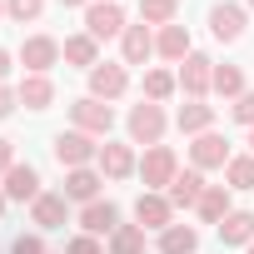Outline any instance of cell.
Wrapping results in <instances>:
<instances>
[{"label": "cell", "instance_id": "2e32d148", "mask_svg": "<svg viewBox=\"0 0 254 254\" xmlns=\"http://www.w3.org/2000/svg\"><path fill=\"white\" fill-rule=\"evenodd\" d=\"M15 95H20V105H25V110H50V100H55V85H50V75H25Z\"/></svg>", "mask_w": 254, "mask_h": 254}, {"label": "cell", "instance_id": "e0dca14e", "mask_svg": "<svg viewBox=\"0 0 254 254\" xmlns=\"http://www.w3.org/2000/svg\"><path fill=\"white\" fill-rule=\"evenodd\" d=\"M130 170H135V150H130V145H100V175L125 180Z\"/></svg>", "mask_w": 254, "mask_h": 254}, {"label": "cell", "instance_id": "44dd1931", "mask_svg": "<svg viewBox=\"0 0 254 254\" xmlns=\"http://www.w3.org/2000/svg\"><path fill=\"white\" fill-rule=\"evenodd\" d=\"M60 55H65L70 65H85V70H95V65H100V60H95V55H100V40H90V35H70V40L60 45Z\"/></svg>", "mask_w": 254, "mask_h": 254}, {"label": "cell", "instance_id": "484cf974", "mask_svg": "<svg viewBox=\"0 0 254 254\" xmlns=\"http://www.w3.org/2000/svg\"><path fill=\"white\" fill-rule=\"evenodd\" d=\"M110 254H145V229L140 224H120L110 234Z\"/></svg>", "mask_w": 254, "mask_h": 254}, {"label": "cell", "instance_id": "277c9868", "mask_svg": "<svg viewBox=\"0 0 254 254\" xmlns=\"http://www.w3.org/2000/svg\"><path fill=\"white\" fill-rule=\"evenodd\" d=\"M130 140L135 145H160V135H165V110L155 105V100H145V105H135L130 110Z\"/></svg>", "mask_w": 254, "mask_h": 254}, {"label": "cell", "instance_id": "4fadbf2b", "mask_svg": "<svg viewBox=\"0 0 254 254\" xmlns=\"http://www.w3.org/2000/svg\"><path fill=\"white\" fill-rule=\"evenodd\" d=\"M120 50H125V65H145V60L155 55V35H150L145 25H125Z\"/></svg>", "mask_w": 254, "mask_h": 254}, {"label": "cell", "instance_id": "603a6c76", "mask_svg": "<svg viewBox=\"0 0 254 254\" xmlns=\"http://www.w3.org/2000/svg\"><path fill=\"white\" fill-rule=\"evenodd\" d=\"M194 244H199V234H194L190 224H170V229H160V254H194Z\"/></svg>", "mask_w": 254, "mask_h": 254}, {"label": "cell", "instance_id": "e575fe53", "mask_svg": "<svg viewBox=\"0 0 254 254\" xmlns=\"http://www.w3.org/2000/svg\"><path fill=\"white\" fill-rule=\"evenodd\" d=\"M15 105H20V95H15L10 85H0V120H5V115H10Z\"/></svg>", "mask_w": 254, "mask_h": 254}, {"label": "cell", "instance_id": "b9f144b4", "mask_svg": "<svg viewBox=\"0 0 254 254\" xmlns=\"http://www.w3.org/2000/svg\"><path fill=\"white\" fill-rule=\"evenodd\" d=\"M249 10H254V0H249Z\"/></svg>", "mask_w": 254, "mask_h": 254}, {"label": "cell", "instance_id": "d6986e66", "mask_svg": "<svg viewBox=\"0 0 254 254\" xmlns=\"http://www.w3.org/2000/svg\"><path fill=\"white\" fill-rule=\"evenodd\" d=\"M155 50L165 55V60H190L194 50H190V30L185 25H165L160 30V40H155Z\"/></svg>", "mask_w": 254, "mask_h": 254}, {"label": "cell", "instance_id": "ffe728a7", "mask_svg": "<svg viewBox=\"0 0 254 254\" xmlns=\"http://www.w3.org/2000/svg\"><path fill=\"white\" fill-rule=\"evenodd\" d=\"M95 194H100V175H95L90 165L65 175V199H85V204H95Z\"/></svg>", "mask_w": 254, "mask_h": 254}, {"label": "cell", "instance_id": "9c48e42d", "mask_svg": "<svg viewBox=\"0 0 254 254\" xmlns=\"http://www.w3.org/2000/svg\"><path fill=\"white\" fill-rule=\"evenodd\" d=\"M0 190H5V199H20V204H25V199L35 204V199L45 194V190H40L35 165H10V175H5V185H0Z\"/></svg>", "mask_w": 254, "mask_h": 254}, {"label": "cell", "instance_id": "f1b7e54d", "mask_svg": "<svg viewBox=\"0 0 254 254\" xmlns=\"http://www.w3.org/2000/svg\"><path fill=\"white\" fill-rule=\"evenodd\" d=\"M175 85H180V80H175L170 70H150V75H145V100H155V105H160L165 95H175Z\"/></svg>", "mask_w": 254, "mask_h": 254}, {"label": "cell", "instance_id": "8d00e7d4", "mask_svg": "<svg viewBox=\"0 0 254 254\" xmlns=\"http://www.w3.org/2000/svg\"><path fill=\"white\" fill-rule=\"evenodd\" d=\"M10 75V50H0V80Z\"/></svg>", "mask_w": 254, "mask_h": 254}, {"label": "cell", "instance_id": "4316f807", "mask_svg": "<svg viewBox=\"0 0 254 254\" xmlns=\"http://www.w3.org/2000/svg\"><path fill=\"white\" fill-rule=\"evenodd\" d=\"M214 90L229 95V100H239L244 95V70L239 65H214Z\"/></svg>", "mask_w": 254, "mask_h": 254}, {"label": "cell", "instance_id": "7402d4cb", "mask_svg": "<svg viewBox=\"0 0 254 254\" xmlns=\"http://www.w3.org/2000/svg\"><path fill=\"white\" fill-rule=\"evenodd\" d=\"M30 214H35L40 229H60V224H65V194H40V199L30 204Z\"/></svg>", "mask_w": 254, "mask_h": 254}, {"label": "cell", "instance_id": "d4e9b609", "mask_svg": "<svg viewBox=\"0 0 254 254\" xmlns=\"http://www.w3.org/2000/svg\"><path fill=\"white\" fill-rule=\"evenodd\" d=\"M194 209H199V219L219 224V219L229 214V185H209V190H204V199H199Z\"/></svg>", "mask_w": 254, "mask_h": 254}, {"label": "cell", "instance_id": "7c38bea8", "mask_svg": "<svg viewBox=\"0 0 254 254\" xmlns=\"http://www.w3.org/2000/svg\"><path fill=\"white\" fill-rule=\"evenodd\" d=\"M125 85H130L125 65H95L90 70V95L95 100H115V95H125Z\"/></svg>", "mask_w": 254, "mask_h": 254}, {"label": "cell", "instance_id": "60d3db41", "mask_svg": "<svg viewBox=\"0 0 254 254\" xmlns=\"http://www.w3.org/2000/svg\"><path fill=\"white\" fill-rule=\"evenodd\" d=\"M249 254H254V239H249Z\"/></svg>", "mask_w": 254, "mask_h": 254}, {"label": "cell", "instance_id": "52a82bcc", "mask_svg": "<svg viewBox=\"0 0 254 254\" xmlns=\"http://www.w3.org/2000/svg\"><path fill=\"white\" fill-rule=\"evenodd\" d=\"M180 85L190 100H204V90H214V60L209 55H190L185 70H180Z\"/></svg>", "mask_w": 254, "mask_h": 254}, {"label": "cell", "instance_id": "cb8c5ba5", "mask_svg": "<svg viewBox=\"0 0 254 254\" xmlns=\"http://www.w3.org/2000/svg\"><path fill=\"white\" fill-rule=\"evenodd\" d=\"M214 125V105H204V100H190L185 110H180V130L185 135H204Z\"/></svg>", "mask_w": 254, "mask_h": 254}, {"label": "cell", "instance_id": "9a60e30c", "mask_svg": "<svg viewBox=\"0 0 254 254\" xmlns=\"http://www.w3.org/2000/svg\"><path fill=\"white\" fill-rule=\"evenodd\" d=\"M80 224H85V234H115V229H120V209H115L110 199H95V204H85Z\"/></svg>", "mask_w": 254, "mask_h": 254}, {"label": "cell", "instance_id": "4dcf8cb0", "mask_svg": "<svg viewBox=\"0 0 254 254\" xmlns=\"http://www.w3.org/2000/svg\"><path fill=\"white\" fill-rule=\"evenodd\" d=\"M5 10H10V20H40V10H45V0H5Z\"/></svg>", "mask_w": 254, "mask_h": 254}, {"label": "cell", "instance_id": "836d02e7", "mask_svg": "<svg viewBox=\"0 0 254 254\" xmlns=\"http://www.w3.org/2000/svg\"><path fill=\"white\" fill-rule=\"evenodd\" d=\"M65 254H100V244H95V234H80V239H70Z\"/></svg>", "mask_w": 254, "mask_h": 254}, {"label": "cell", "instance_id": "ab89813d", "mask_svg": "<svg viewBox=\"0 0 254 254\" xmlns=\"http://www.w3.org/2000/svg\"><path fill=\"white\" fill-rule=\"evenodd\" d=\"M249 150H254V130H249Z\"/></svg>", "mask_w": 254, "mask_h": 254}, {"label": "cell", "instance_id": "30bf717a", "mask_svg": "<svg viewBox=\"0 0 254 254\" xmlns=\"http://www.w3.org/2000/svg\"><path fill=\"white\" fill-rule=\"evenodd\" d=\"M170 214H175V204H170L165 194H155V190H145V194L135 199V219H140V229H170Z\"/></svg>", "mask_w": 254, "mask_h": 254}, {"label": "cell", "instance_id": "83f0119b", "mask_svg": "<svg viewBox=\"0 0 254 254\" xmlns=\"http://www.w3.org/2000/svg\"><path fill=\"white\" fill-rule=\"evenodd\" d=\"M224 180H229V190H254V155L229 160L224 165Z\"/></svg>", "mask_w": 254, "mask_h": 254}, {"label": "cell", "instance_id": "74e56055", "mask_svg": "<svg viewBox=\"0 0 254 254\" xmlns=\"http://www.w3.org/2000/svg\"><path fill=\"white\" fill-rule=\"evenodd\" d=\"M0 214H5V190H0Z\"/></svg>", "mask_w": 254, "mask_h": 254}, {"label": "cell", "instance_id": "5b68a950", "mask_svg": "<svg viewBox=\"0 0 254 254\" xmlns=\"http://www.w3.org/2000/svg\"><path fill=\"white\" fill-rule=\"evenodd\" d=\"M190 160H194V170H224V165H229V145H224V135H214V130L194 135Z\"/></svg>", "mask_w": 254, "mask_h": 254}, {"label": "cell", "instance_id": "ac0fdd59", "mask_svg": "<svg viewBox=\"0 0 254 254\" xmlns=\"http://www.w3.org/2000/svg\"><path fill=\"white\" fill-rule=\"evenodd\" d=\"M219 239H224V244H249V239H254V214H249V209H229V214L219 219Z\"/></svg>", "mask_w": 254, "mask_h": 254}, {"label": "cell", "instance_id": "ba28073f", "mask_svg": "<svg viewBox=\"0 0 254 254\" xmlns=\"http://www.w3.org/2000/svg\"><path fill=\"white\" fill-rule=\"evenodd\" d=\"M140 175H145V185H150V190H170V180L180 175V170H175V150H165V145H150V155H145Z\"/></svg>", "mask_w": 254, "mask_h": 254}, {"label": "cell", "instance_id": "1f68e13d", "mask_svg": "<svg viewBox=\"0 0 254 254\" xmlns=\"http://www.w3.org/2000/svg\"><path fill=\"white\" fill-rule=\"evenodd\" d=\"M234 120H239V125H249V130H254V90H244V95L234 100Z\"/></svg>", "mask_w": 254, "mask_h": 254}, {"label": "cell", "instance_id": "3957f363", "mask_svg": "<svg viewBox=\"0 0 254 254\" xmlns=\"http://www.w3.org/2000/svg\"><path fill=\"white\" fill-rule=\"evenodd\" d=\"M70 120H75V130H85V135H110V130H115V110L100 105L95 95L75 100V105H70Z\"/></svg>", "mask_w": 254, "mask_h": 254}, {"label": "cell", "instance_id": "f35d334b", "mask_svg": "<svg viewBox=\"0 0 254 254\" xmlns=\"http://www.w3.org/2000/svg\"><path fill=\"white\" fill-rule=\"evenodd\" d=\"M60 5H80V0H60Z\"/></svg>", "mask_w": 254, "mask_h": 254}, {"label": "cell", "instance_id": "6da1fadb", "mask_svg": "<svg viewBox=\"0 0 254 254\" xmlns=\"http://www.w3.org/2000/svg\"><path fill=\"white\" fill-rule=\"evenodd\" d=\"M55 160H60L65 170H85L90 160H100V145H95V135L70 130V135H55Z\"/></svg>", "mask_w": 254, "mask_h": 254}, {"label": "cell", "instance_id": "d6a6232c", "mask_svg": "<svg viewBox=\"0 0 254 254\" xmlns=\"http://www.w3.org/2000/svg\"><path fill=\"white\" fill-rule=\"evenodd\" d=\"M10 254H45V244H40L35 234H20V239L10 244Z\"/></svg>", "mask_w": 254, "mask_h": 254}, {"label": "cell", "instance_id": "8992f818", "mask_svg": "<svg viewBox=\"0 0 254 254\" xmlns=\"http://www.w3.org/2000/svg\"><path fill=\"white\" fill-rule=\"evenodd\" d=\"M55 60H60V40H50V35H30V40L20 45V65H25L30 75H45Z\"/></svg>", "mask_w": 254, "mask_h": 254}, {"label": "cell", "instance_id": "7a4b0ae2", "mask_svg": "<svg viewBox=\"0 0 254 254\" xmlns=\"http://www.w3.org/2000/svg\"><path fill=\"white\" fill-rule=\"evenodd\" d=\"M85 35H90V40H115V35H125V10L115 5V0H95V5L85 10Z\"/></svg>", "mask_w": 254, "mask_h": 254}, {"label": "cell", "instance_id": "5bb4252c", "mask_svg": "<svg viewBox=\"0 0 254 254\" xmlns=\"http://www.w3.org/2000/svg\"><path fill=\"white\" fill-rule=\"evenodd\" d=\"M209 30H214V40H224V45L239 40V35H244V10H239V5H214V10H209Z\"/></svg>", "mask_w": 254, "mask_h": 254}, {"label": "cell", "instance_id": "7bdbcfd3", "mask_svg": "<svg viewBox=\"0 0 254 254\" xmlns=\"http://www.w3.org/2000/svg\"><path fill=\"white\" fill-rule=\"evenodd\" d=\"M0 10H5V5H0Z\"/></svg>", "mask_w": 254, "mask_h": 254}, {"label": "cell", "instance_id": "8fae6325", "mask_svg": "<svg viewBox=\"0 0 254 254\" xmlns=\"http://www.w3.org/2000/svg\"><path fill=\"white\" fill-rule=\"evenodd\" d=\"M204 190H209V185L199 180V170H185V175H175V180H170L165 199H170L175 209H190V204H199V199H204Z\"/></svg>", "mask_w": 254, "mask_h": 254}, {"label": "cell", "instance_id": "d590c367", "mask_svg": "<svg viewBox=\"0 0 254 254\" xmlns=\"http://www.w3.org/2000/svg\"><path fill=\"white\" fill-rule=\"evenodd\" d=\"M10 165H15V145L0 140V175H10Z\"/></svg>", "mask_w": 254, "mask_h": 254}, {"label": "cell", "instance_id": "f546056e", "mask_svg": "<svg viewBox=\"0 0 254 254\" xmlns=\"http://www.w3.org/2000/svg\"><path fill=\"white\" fill-rule=\"evenodd\" d=\"M140 20H155V25H175V0H140Z\"/></svg>", "mask_w": 254, "mask_h": 254}]
</instances>
